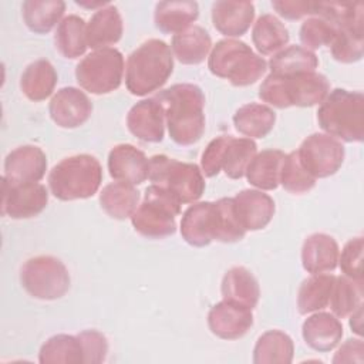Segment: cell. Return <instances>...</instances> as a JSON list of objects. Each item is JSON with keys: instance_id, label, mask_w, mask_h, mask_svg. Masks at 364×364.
<instances>
[{"instance_id": "obj_1", "label": "cell", "mask_w": 364, "mask_h": 364, "mask_svg": "<svg viewBox=\"0 0 364 364\" xmlns=\"http://www.w3.org/2000/svg\"><path fill=\"white\" fill-rule=\"evenodd\" d=\"M155 98L164 108L169 138L181 145L196 144L205 132V95L200 87L189 82L175 84Z\"/></svg>"}, {"instance_id": "obj_2", "label": "cell", "mask_w": 364, "mask_h": 364, "mask_svg": "<svg viewBox=\"0 0 364 364\" xmlns=\"http://www.w3.org/2000/svg\"><path fill=\"white\" fill-rule=\"evenodd\" d=\"M173 71L171 47L158 38H151L135 48L127 60L125 85L136 97L158 91Z\"/></svg>"}, {"instance_id": "obj_3", "label": "cell", "mask_w": 364, "mask_h": 364, "mask_svg": "<svg viewBox=\"0 0 364 364\" xmlns=\"http://www.w3.org/2000/svg\"><path fill=\"white\" fill-rule=\"evenodd\" d=\"M328 92L330 82L327 77L316 71L293 75L270 73L259 87V98L279 109L321 104Z\"/></svg>"}, {"instance_id": "obj_4", "label": "cell", "mask_w": 364, "mask_h": 364, "mask_svg": "<svg viewBox=\"0 0 364 364\" xmlns=\"http://www.w3.org/2000/svg\"><path fill=\"white\" fill-rule=\"evenodd\" d=\"M320 128L344 142L364 138V95L360 91L336 88L327 94L317 109Z\"/></svg>"}, {"instance_id": "obj_5", "label": "cell", "mask_w": 364, "mask_h": 364, "mask_svg": "<svg viewBox=\"0 0 364 364\" xmlns=\"http://www.w3.org/2000/svg\"><path fill=\"white\" fill-rule=\"evenodd\" d=\"M208 68L213 75L228 80L235 87H247L264 75L267 63L246 43L225 38L210 50Z\"/></svg>"}, {"instance_id": "obj_6", "label": "cell", "mask_w": 364, "mask_h": 364, "mask_svg": "<svg viewBox=\"0 0 364 364\" xmlns=\"http://www.w3.org/2000/svg\"><path fill=\"white\" fill-rule=\"evenodd\" d=\"M101 182V164L88 154L64 158L48 173V188L60 200L88 199L97 193Z\"/></svg>"}, {"instance_id": "obj_7", "label": "cell", "mask_w": 364, "mask_h": 364, "mask_svg": "<svg viewBox=\"0 0 364 364\" xmlns=\"http://www.w3.org/2000/svg\"><path fill=\"white\" fill-rule=\"evenodd\" d=\"M181 202L165 188L149 185L144 200L131 216L135 232L148 239H164L176 232V216L181 213Z\"/></svg>"}, {"instance_id": "obj_8", "label": "cell", "mask_w": 364, "mask_h": 364, "mask_svg": "<svg viewBox=\"0 0 364 364\" xmlns=\"http://www.w3.org/2000/svg\"><path fill=\"white\" fill-rule=\"evenodd\" d=\"M149 181L165 188L181 203L196 202L205 191V178L198 165L181 162L166 155L149 158Z\"/></svg>"}, {"instance_id": "obj_9", "label": "cell", "mask_w": 364, "mask_h": 364, "mask_svg": "<svg viewBox=\"0 0 364 364\" xmlns=\"http://www.w3.org/2000/svg\"><path fill=\"white\" fill-rule=\"evenodd\" d=\"M23 289L38 300H57L70 290L71 279L65 264L48 255L28 259L20 270Z\"/></svg>"}, {"instance_id": "obj_10", "label": "cell", "mask_w": 364, "mask_h": 364, "mask_svg": "<svg viewBox=\"0 0 364 364\" xmlns=\"http://www.w3.org/2000/svg\"><path fill=\"white\" fill-rule=\"evenodd\" d=\"M124 75V55L119 50L107 47L87 54L75 67V78L85 91L102 95L115 91Z\"/></svg>"}, {"instance_id": "obj_11", "label": "cell", "mask_w": 364, "mask_h": 364, "mask_svg": "<svg viewBox=\"0 0 364 364\" xmlns=\"http://www.w3.org/2000/svg\"><path fill=\"white\" fill-rule=\"evenodd\" d=\"M301 166L314 178L334 175L344 162V146L341 141L328 134L309 135L297 149Z\"/></svg>"}, {"instance_id": "obj_12", "label": "cell", "mask_w": 364, "mask_h": 364, "mask_svg": "<svg viewBox=\"0 0 364 364\" xmlns=\"http://www.w3.org/2000/svg\"><path fill=\"white\" fill-rule=\"evenodd\" d=\"M48 203L44 185L11 183L1 178V215L11 219H28L40 215Z\"/></svg>"}, {"instance_id": "obj_13", "label": "cell", "mask_w": 364, "mask_h": 364, "mask_svg": "<svg viewBox=\"0 0 364 364\" xmlns=\"http://www.w3.org/2000/svg\"><path fill=\"white\" fill-rule=\"evenodd\" d=\"M48 112L55 125L65 129L78 128L92 114V102L87 94L75 87H63L51 98Z\"/></svg>"}, {"instance_id": "obj_14", "label": "cell", "mask_w": 364, "mask_h": 364, "mask_svg": "<svg viewBox=\"0 0 364 364\" xmlns=\"http://www.w3.org/2000/svg\"><path fill=\"white\" fill-rule=\"evenodd\" d=\"M253 326L252 309L222 300L210 307L208 327L212 334L223 340H237Z\"/></svg>"}, {"instance_id": "obj_15", "label": "cell", "mask_w": 364, "mask_h": 364, "mask_svg": "<svg viewBox=\"0 0 364 364\" xmlns=\"http://www.w3.org/2000/svg\"><path fill=\"white\" fill-rule=\"evenodd\" d=\"M47 171V156L36 145H21L4 159V178L11 183H34Z\"/></svg>"}, {"instance_id": "obj_16", "label": "cell", "mask_w": 364, "mask_h": 364, "mask_svg": "<svg viewBox=\"0 0 364 364\" xmlns=\"http://www.w3.org/2000/svg\"><path fill=\"white\" fill-rule=\"evenodd\" d=\"M127 127L144 142H161L165 135V114L159 101L154 97L132 105L127 115Z\"/></svg>"}, {"instance_id": "obj_17", "label": "cell", "mask_w": 364, "mask_h": 364, "mask_svg": "<svg viewBox=\"0 0 364 364\" xmlns=\"http://www.w3.org/2000/svg\"><path fill=\"white\" fill-rule=\"evenodd\" d=\"M235 212L247 232L264 229L273 219L276 206L272 196L257 189H243L233 198Z\"/></svg>"}, {"instance_id": "obj_18", "label": "cell", "mask_w": 364, "mask_h": 364, "mask_svg": "<svg viewBox=\"0 0 364 364\" xmlns=\"http://www.w3.org/2000/svg\"><path fill=\"white\" fill-rule=\"evenodd\" d=\"M108 171L115 181L139 185L148 179L149 159L134 145L119 144L108 154Z\"/></svg>"}, {"instance_id": "obj_19", "label": "cell", "mask_w": 364, "mask_h": 364, "mask_svg": "<svg viewBox=\"0 0 364 364\" xmlns=\"http://www.w3.org/2000/svg\"><path fill=\"white\" fill-rule=\"evenodd\" d=\"M255 18V6L250 1L219 0L212 4L213 27L226 37L243 36Z\"/></svg>"}, {"instance_id": "obj_20", "label": "cell", "mask_w": 364, "mask_h": 364, "mask_svg": "<svg viewBox=\"0 0 364 364\" xmlns=\"http://www.w3.org/2000/svg\"><path fill=\"white\" fill-rule=\"evenodd\" d=\"M338 245L327 233H313L303 242L301 264L310 274L333 272L338 264Z\"/></svg>"}, {"instance_id": "obj_21", "label": "cell", "mask_w": 364, "mask_h": 364, "mask_svg": "<svg viewBox=\"0 0 364 364\" xmlns=\"http://www.w3.org/2000/svg\"><path fill=\"white\" fill-rule=\"evenodd\" d=\"M304 343L318 353L331 351L343 337V324L334 314L320 311L309 316L301 326Z\"/></svg>"}, {"instance_id": "obj_22", "label": "cell", "mask_w": 364, "mask_h": 364, "mask_svg": "<svg viewBox=\"0 0 364 364\" xmlns=\"http://www.w3.org/2000/svg\"><path fill=\"white\" fill-rule=\"evenodd\" d=\"M181 235L191 246H208L215 235L213 202H196L191 205L182 215Z\"/></svg>"}, {"instance_id": "obj_23", "label": "cell", "mask_w": 364, "mask_h": 364, "mask_svg": "<svg viewBox=\"0 0 364 364\" xmlns=\"http://www.w3.org/2000/svg\"><path fill=\"white\" fill-rule=\"evenodd\" d=\"M124 33L122 17L118 9L107 4L97 10L87 24V43L94 50L117 44Z\"/></svg>"}, {"instance_id": "obj_24", "label": "cell", "mask_w": 364, "mask_h": 364, "mask_svg": "<svg viewBox=\"0 0 364 364\" xmlns=\"http://www.w3.org/2000/svg\"><path fill=\"white\" fill-rule=\"evenodd\" d=\"M199 17V6L196 1H159L155 6L154 23L164 34H178L192 26Z\"/></svg>"}, {"instance_id": "obj_25", "label": "cell", "mask_w": 364, "mask_h": 364, "mask_svg": "<svg viewBox=\"0 0 364 364\" xmlns=\"http://www.w3.org/2000/svg\"><path fill=\"white\" fill-rule=\"evenodd\" d=\"M220 291L223 300L255 309L259 303L260 287L257 279L243 266H235L229 269L223 279Z\"/></svg>"}, {"instance_id": "obj_26", "label": "cell", "mask_w": 364, "mask_h": 364, "mask_svg": "<svg viewBox=\"0 0 364 364\" xmlns=\"http://www.w3.org/2000/svg\"><path fill=\"white\" fill-rule=\"evenodd\" d=\"M212 48L209 33L200 26H191L172 37L171 50L176 60L186 65H198L208 57Z\"/></svg>"}, {"instance_id": "obj_27", "label": "cell", "mask_w": 364, "mask_h": 364, "mask_svg": "<svg viewBox=\"0 0 364 364\" xmlns=\"http://www.w3.org/2000/svg\"><path fill=\"white\" fill-rule=\"evenodd\" d=\"M57 80L58 75L53 64L40 58L24 68L20 77V88L30 101L40 102L53 94Z\"/></svg>"}, {"instance_id": "obj_28", "label": "cell", "mask_w": 364, "mask_h": 364, "mask_svg": "<svg viewBox=\"0 0 364 364\" xmlns=\"http://www.w3.org/2000/svg\"><path fill=\"white\" fill-rule=\"evenodd\" d=\"M286 154L280 149H264L253 156L246 168L250 185L260 191H273L280 183V171Z\"/></svg>"}, {"instance_id": "obj_29", "label": "cell", "mask_w": 364, "mask_h": 364, "mask_svg": "<svg viewBox=\"0 0 364 364\" xmlns=\"http://www.w3.org/2000/svg\"><path fill=\"white\" fill-rule=\"evenodd\" d=\"M65 11V3L61 0H26L21 4L23 21L27 28L36 34L50 33Z\"/></svg>"}, {"instance_id": "obj_30", "label": "cell", "mask_w": 364, "mask_h": 364, "mask_svg": "<svg viewBox=\"0 0 364 364\" xmlns=\"http://www.w3.org/2000/svg\"><path fill=\"white\" fill-rule=\"evenodd\" d=\"M102 210L112 219L124 220L131 218L139 205V192L127 182H112L102 188L100 193Z\"/></svg>"}, {"instance_id": "obj_31", "label": "cell", "mask_w": 364, "mask_h": 364, "mask_svg": "<svg viewBox=\"0 0 364 364\" xmlns=\"http://www.w3.org/2000/svg\"><path fill=\"white\" fill-rule=\"evenodd\" d=\"M276 112L264 104L250 102L236 109L233 125L237 132L247 138H264L274 127Z\"/></svg>"}, {"instance_id": "obj_32", "label": "cell", "mask_w": 364, "mask_h": 364, "mask_svg": "<svg viewBox=\"0 0 364 364\" xmlns=\"http://www.w3.org/2000/svg\"><path fill=\"white\" fill-rule=\"evenodd\" d=\"M294 344L289 334L280 330L263 333L253 348L255 364H289L293 361Z\"/></svg>"}, {"instance_id": "obj_33", "label": "cell", "mask_w": 364, "mask_h": 364, "mask_svg": "<svg viewBox=\"0 0 364 364\" xmlns=\"http://www.w3.org/2000/svg\"><path fill=\"white\" fill-rule=\"evenodd\" d=\"M54 44L65 58L74 60L81 57L88 47L85 21L75 14L64 17L55 30Z\"/></svg>"}, {"instance_id": "obj_34", "label": "cell", "mask_w": 364, "mask_h": 364, "mask_svg": "<svg viewBox=\"0 0 364 364\" xmlns=\"http://www.w3.org/2000/svg\"><path fill=\"white\" fill-rule=\"evenodd\" d=\"M290 34L284 24L273 14H262L252 30V41L262 55L276 54L289 43Z\"/></svg>"}, {"instance_id": "obj_35", "label": "cell", "mask_w": 364, "mask_h": 364, "mask_svg": "<svg viewBox=\"0 0 364 364\" xmlns=\"http://www.w3.org/2000/svg\"><path fill=\"white\" fill-rule=\"evenodd\" d=\"M336 276L328 273L311 274L303 280L297 293V309L300 314L318 311L328 306Z\"/></svg>"}, {"instance_id": "obj_36", "label": "cell", "mask_w": 364, "mask_h": 364, "mask_svg": "<svg viewBox=\"0 0 364 364\" xmlns=\"http://www.w3.org/2000/svg\"><path fill=\"white\" fill-rule=\"evenodd\" d=\"M41 364H78L84 363V350L78 336L55 334L40 348Z\"/></svg>"}, {"instance_id": "obj_37", "label": "cell", "mask_w": 364, "mask_h": 364, "mask_svg": "<svg viewBox=\"0 0 364 364\" xmlns=\"http://www.w3.org/2000/svg\"><path fill=\"white\" fill-rule=\"evenodd\" d=\"M269 67L272 74L293 75L297 73L316 71L318 58L313 51L301 46H289L270 58Z\"/></svg>"}, {"instance_id": "obj_38", "label": "cell", "mask_w": 364, "mask_h": 364, "mask_svg": "<svg viewBox=\"0 0 364 364\" xmlns=\"http://www.w3.org/2000/svg\"><path fill=\"white\" fill-rule=\"evenodd\" d=\"M256 154L257 145L253 139L229 135L222 156V171L230 179H240Z\"/></svg>"}, {"instance_id": "obj_39", "label": "cell", "mask_w": 364, "mask_h": 364, "mask_svg": "<svg viewBox=\"0 0 364 364\" xmlns=\"http://www.w3.org/2000/svg\"><path fill=\"white\" fill-rule=\"evenodd\" d=\"M328 304L336 317H348L363 304V282L347 276H336Z\"/></svg>"}, {"instance_id": "obj_40", "label": "cell", "mask_w": 364, "mask_h": 364, "mask_svg": "<svg viewBox=\"0 0 364 364\" xmlns=\"http://www.w3.org/2000/svg\"><path fill=\"white\" fill-rule=\"evenodd\" d=\"M215 235L213 240L222 243H235L245 237L246 230L242 228L233 205V198H220L213 202Z\"/></svg>"}, {"instance_id": "obj_41", "label": "cell", "mask_w": 364, "mask_h": 364, "mask_svg": "<svg viewBox=\"0 0 364 364\" xmlns=\"http://www.w3.org/2000/svg\"><path fill=\"white\" fill-rule=\"evenodd\" d=\"M331 55L343 64H353L363 58L364 54V30L338 28L330 44Z\"/></svg>"}, {"instance_id": "obj_42", "label": "cell", "mask_w": 364, "mask_h": 364, "mask_svg": "<svg viewBox=\"0 0 364 364\" xmlns=\"http://www.w3.org/2000/svg\"><path fill=\"white\" fill-rule=\"evenodd\" d=\"M280 185L294 195L306 193L314 188L316 179L301 166L297 151L284 156L280 171Z\"/></svg>"}, {"instance_id": "obj_43", "label": "cell", "mask_w": 364, "mask_h": 364, "mask_svg": "<svg viewBox=\"0 0 364 364\" xmlns=\"http://www.w3.org/2000/svg\"><path fill=\"white\" fill-rule=\"evenodd\" d=\"M338 28L330 20L320 16H313L303 21L299 37L304 48L317 50L323 46H330L334 40Z\"/></svg>"}, {"instance_id": "obj_44", "label": "cell", "mask_w": 364, "mask_h": 364, "mask_svg": "<svg viewBox=\"0 0 364 364\" xmlns=\"http://www.w3.org/2000/svg\"><path fill=\"white\" fill-rule=\"evenodd\" d=\"M363 236H357L344 245L341 255L338 256L340 269L344 276L357 282H363Z\"/></svg>"}, {"instance_id": "obj_45", "label": "cell", "mask_w": 364, "mask_h": 364, "mask_svg": "<svg viewBox=\"0 0 364 364\" xmlns=\"http://www.w3.org/2000/svg\"><path fill=\"white\" fill-rule=\"evenodd\" d=\"M77 336L82 344L84 363L98 364L105 360L108 353V341L102 333L97 330H84Z\"/></svg>"}, {"instance_id": "obj_46", "label": "cell", "mask_w": 364, "mask_h": 364, "mask_svg": "<svg viewBox=\"0 0 364 364\" xmlns=\"http://www.w3.org/2000/svg\"><path fill=\"white\" fill-rule=\"evenodd\" d=\"M228 139H229V135L216 136L205 148L200 158L202 173L205 176L213 178L222 171V156H223V151Z\"/></svg>"}, {"instance_id": "obj_47", "label": "cell", "mask_w": 364, "mask_h": 364, "mask_svg": "<svg viewBox=\"0 0 364 364\" xmlns=\"http://www.w3.org/2000/svg\"><path fill=\"white\" fill-rule=\"evenodd\" d=\"M314 3L316 1H299V0H274L272 1V7L276 10L279 16L286 20H300L304 16L314 14Z\"/></svg>"}, {"instance_id": "obj_48", "label": "cell", "mask_w": 364, "mask_h": 364, "mask_svg": "<svg viewBox=\"0 0 364 364\" xmlns=\"http://www.w3.org/2000/svg\"><path fill=\"white\" fill-rule=\"evenodd\" d=\"M334 364L341 363H363L364 361V343L361 338H348L334 354Z\"/></svg>"}, {"instance_id": "obj_49", "label": "cell", "mask_w": 364, "mask_h": 364, "mask_svg": "<svg viewBox=\"0 0 364 364\" xmlns=\"http://www.w3.org/2000/svg\"><path fill=\"white\" fill-rule=\"evenodd\" d=\"M351 318H350V327H351V330L355 333V334H358V336H361L363 334V304L355 310V311H353L351 314Z\"/></svg>"}]
</instances>
